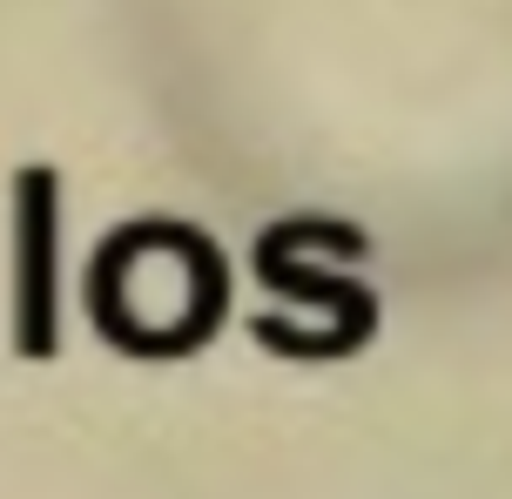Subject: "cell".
<instances>
[{"mask_svg":"<svg viewBox=\"0 0 512 499\" xmlns=\"http://www.w3.org/2000/svg\"><path fill=\"white\" fill-rule=\"evenodd\" d=\"M21 351H54V176L34 169L21 183Z\"/></svg>","mask_w":512,"mask_h":499,"instance_id":"6da1fadb","label":"cell"}]
</instances>
